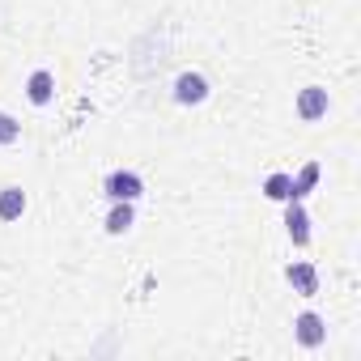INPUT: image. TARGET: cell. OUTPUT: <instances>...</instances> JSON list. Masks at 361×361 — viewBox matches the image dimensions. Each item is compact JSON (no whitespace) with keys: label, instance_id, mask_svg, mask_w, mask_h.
<instances>
[{"label":"cell","instance_id":"obj_1","mask_svg":"<svg viewBox=\"0 0 361 361\" xmlns=\"http://www.w3.org/2000/svg\"><path fill=\"white\" fill-rule=\"evenodd\" d=\"M102 196L106 200H140L145 196V178L136 174V170H128V166H119V170H111L106 178H102Z\"/></svg>","mask_w":361,"mask_h":361},{"label":"cell","instance_id":"obj_2","mask_svg":"<svg viewBox=\"0 0 361 361\" xmlns=\"http://www.w3.org/2000/svg\"><path fill=\"white\" fill-rule=\"evenodd\" d=\"M209 94H213V85L204 73H178L174 77V102L178 106H200V102H209Z\"/></svg>","mask_w":361,"mask_h":361},{"label":"cell","instance_id":"obj_3","mask_svg":"<svg viewBox=\"0 0 361 361\" xmlns=\"http://www.w3.org/2000/svg\"><path fill=\"white\" fill-rule=\"evenodd\" d=\"M293 106H298V119H302V123H319V119H327L331 98H327V90H323V85H302Z\"/></svg>","mask_w":361,"mask_h":361},{"label":"cell","instance_id":"obj_4","mask_svg":"<svg viewBox=\"0 0 361 361\" xmlns=\"http://www.w3.org/2000/svg\"><path fill=\"white\" fill-rule=\"evenodd\" d=\"M293 336H298L302 348H323V344H327V319H323L319 310H302V314L293 319Z\"/></svg>","mask_w":361,"mask_h":361},{"label":"cell","instance_id":"obj_5","mask_svg":"<svg viewBox=\"0 0 361 361\" xmlns=\"http://www.w3.org/2000/svg\"><path fill=\"white\" fill-rule=\"evenodd\" d=\"M285 230H289L293 247H310V213L302 200H285Z\"/></svg>","mask_w":361,"mask_h":361},{"label":"cell","instance_id":"obj_6","mask_svg":"<svg viewBox=\"0 0 361 361\" xmlns=\"http://www.w3.org/2000/svg\"><path fill=\"white\" fill-rule=\"evenodd\" d=\"M285 281H289L293 293H302V298H314V293H319V268H314L310 259H293V264L285 268Z\"/></svg>","mask_w":361,"mask_h":361},{"label":"cell","instance_id":"obj_7","mask_svg":"<svg viewBox=\"0 0 361 361\" xmlns=\"http://www.w3.org/2000/svg\"><path fill=\"white\" fill-rule=\"evenodd\" d=\"M26 98H30V106H51V98H56V73L51 68H35L26 77Z\"/></svg>","mask_w":361,"mask_h":361},{"label":"cell","instance_id":"obj_8","mask_svg":"<svg viewBox=\"0 0 361 361\" xmlns=\"http://www.w3.org/2000/svg\"><path fill=\"white\" fill-rule=\"evenodd\" d=\"M136 226V204L132 200H111V213H106V234L119 238Z\"/></svg>","mask_w":361,"mask_h":361},{"label":"cell","instance_id":"obj_9","mask_svg":"<svg viewBox=\"0 0 361 361\" xmlns=\"http://www.w3.org/2000/svg\"><path fill=\"white\" fill-rule=\"evenodd\" d=\"M264 196L276 200V204L293 200V174H289V170H272V174L264 178Z\"/></svg>","mask_w":361,"mask_h":361},{"label":"cell","instance_id":"obj_10","mask_svg":"<svg viewBox=\"0 0 361 361\" xmlns=\"http://www.w3.org/2000/svg\"><path fill=\"white\" fill-rule=\"evenodd\" d=\"M26 213V192L22 188H0V221H18Z\"/></svg>","mask_w":361,"mask_h":361},{"label":"cell","instance_id":"obj_11","mask_svg":"<svg viewBox=\"0 0 361 361\" xmlns=\"http://www.w3.org/2000/svg\"><path fill=\"white\" fill-rule=\"evenodd\" d=\"M319 174H323V166H319V161L310 157V161H306V166H302V170L293 174V200H306V196H310V192L319 188Z\"/></svg>","mask_w":361,"mask_h":361},{"label":"cell","instance_id":"obj_12","mask_svg":"<svg viewBox=\"0 0 361 361\" xmlns=\"http://www.w3.org/2000/svg\"><path fill=\"white\" fill-rule=\"evenodd\" d=\"M18 140H22V123L9 111H0V145H18Z\"/></svg>","mask_w":361,"mask_h":361}]
</instances>
